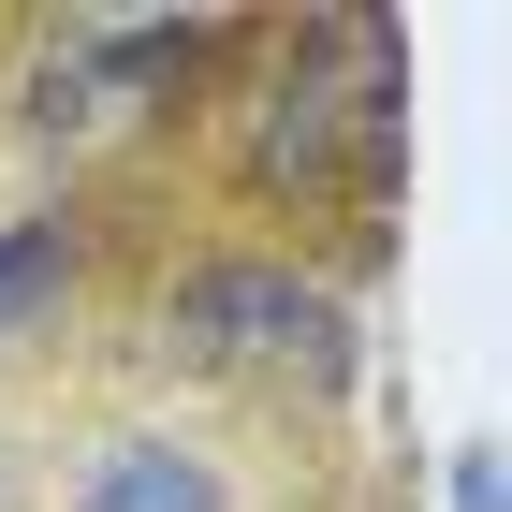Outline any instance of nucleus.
Listing matches in <instances>:
<instances>
[{
	"instance_id": "nucleus-2",
	"label": "nucleus",
	"mask_w": 512,
	"mask_h": 512,
	"mask_svg": "<svg viewBox=\"0 0 512 512\" xmlns=\"http://www.w3.org/2000/svg\"><path fill=\"white\" fill-rule=\"evenodd\" d=\"M0 512H352V425L59 308L0 352Z\"/></svg>"
},
{
	"instance_id": "nucleus-1",
	"label": "nucleus",
	"mask_w": 512,
	"mask_h": 512,
	"mask_svg": "<svg viewBox=\"0 0 512 512\" xmlns=\"http://www.w3.org/2000/svg\"><path fill=\"white\" fill-rule=\"evenodd\" d=\"M395 176H410V44L381 15H205L176 103L59 220L235 249L352 293L395 249Z\"/></svg>"
},
{
	"instance_id": "nucleus-3",
	"label": "nucleus",
	"mask_w": 512,
	"mask_h": 512,
	"mask_svg": "<svg viewBox=\"0 0 512 512\" xmlns=\"http://www.w3.org/2000/svg\"><path fill=\"white\" fill-rule=\"evenodd\" d=\"M191 59H205V15H191V30L59 15V0L0 15V235H44V220L176 103Z\"/></svg>"
}]
</instances>
